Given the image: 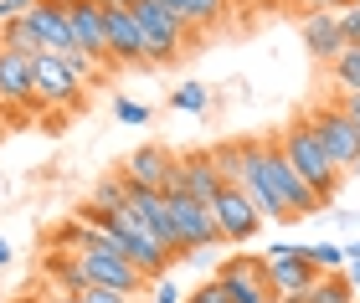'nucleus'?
<instances>
[{
    "instance_id": "1",
    "label": "nucleus",
    "mask_w": 360,
    "mask_h": 303,
    "mask_svg": "<svg viewBox=\"0 0 360 303\" xmlns=\"http://www.w3.org/2000/svg\"><path fill=\"white\" fill-rule=\"evenodd\" d=\"M257 175H263L268 196L278 201L283 221H304V216H319L324 211V201L304 185V175L288 165V154H283L278 139H257Z\"/></svg>"
},
{
    "instance_id": "2",
    "label": "nucleus",
    "mask_w": 360,
    "mask_h": 303,
    "mask_svg": "<svg viewBox=\"0 0 360 303\" xmlns=\"http://www.w3.org/2000/svg\"><path fill=\"white\" fill-rule=\"evenodd\" d=\"M278 144H283V154H288V165L304 175V185L314 190V196L330 206L335 196H340V170H335V159L324 154V144H319V134L309 129V119H293L283 134H278Z\"/></svg>"
},
{
    "instance_id": "3",
    "label": "nucleus",
    "mask_w": 360,
    "mask_h": 303,
    "mask_svg": "<svg viewBox=\"0 0 360 303\" xmlns=\"http://www.w3.org/2000/svg\"><path fill=\"white\" fill-rule=\"evenodd\" d=\"M134 21L144 31V67H165V62L186 57V46L195 41L191 26L160 0H134Z\"/></svg>"
},
{
    "instance_id": "4",
    "label": "nucleus",
    "mask_w": 360,
    "mask_h": 303,
    "mask_svg": "<svg viewBox=\"0 0 360 303\" xmlns=\"http://www.w3.org/2000/svg\"><path fill=\"white\" fill-rule=\"evenodd\" d=\"M72 257L83 262L88 288H113V293H129V298H139L144 288H150V278H144L119 247H93V242H83V247L72 252Z\"/></svg>"
},
{
    "instance_id": "5",
    "label": "nucleus",
    "mask_w": 360,
    "mask_h": 303,
    "mask_svg": "<svg viewBox=\"0 0 360 303\" xmlns=\"http://www.w3.org/2000/svg\"><path fill=\"white\" fill-rule=\"evenodd\" d=\"M268 283H273V293L278 303H293V298H304L314 283L324 278L314 262H309V247H268Z\"/></svg>"
},
{
    "instance_id": "6",
    "label": "nucleus",
    "mask_w": 360,
    "mask_h": 303,
    "mask_svg": "<svg viewBox=\"0 0 360 303\" xmlns=\"http://www.w3.org/2000/svg\"><path fill=\"white\" fill-rule=\"evenodd\" d=\"M309 129L319 134V144L335 159V170H350L360 159V129H355V119L340 103H319L314 114H309Z\"/></svg>"
},
{
    "instance_id": "7",
    "label": "nucleus",
    "mask_w": 360,
    "mask_h": 303,
    "mask_svg": "<svg viewBox=\"0 0 360 303\" xmlns=\"http://www.w3.org/2000/svg\"><path fill=\"white\" fill-rule=\"evenodd\" d=\"M217 283L226 288L232 303H278L273 283H268V262L252 257V252H232V257L217 267Z\"/></svg>"
},
{
    "instance_id": "8",
    "label": "nucleus",
    "mask_w": 360,
    "mask_h": 303,
    "mask_svg": "<svg viewBox=\"0 0 360 303\" xmlns=\"http://www.w3.org/2000/svg\"><path fill=\"white\" fill-rule=\"evenodd\" d=\"M31 72H37V103L41 108H62V114H77L83 108V83L72 77V67L52 52H41L31 62Z\"/></svg>"
},
{
    "instance_id": "9",
    "label": "nucleus",
    "mask_w": 360,
    "mask_h": 303,
    "mask_svg": "<svg viewBox=\"0 0 360 303\" xmlns=\"http://www.w3.org/2000/svg\"><path fill=\"white\" fill-rule=\"evenodd\" d=\"M170 201V216H175V231H180V242H186V257L191 252H206V247H221V227H217V211H211L206 201H195V196H165Z\"/></svg>"
},
{
    "instance_id": "10",
    "label": "nucleus",
    "mask_w": 360,
    "mask_h": 303,
    "mask_svg": "<svg viewBox=\"0 0 360 303\" xmlns=\"http://www.w3.org/2000/svg\"><path fill=\"white\" fill-rule=\"evenodd\" d=\"M62 11H68V26H72L77 52H88L98 67H108V62H113V46H108L103 6H98V0H62Z\"/></svg>"
},
{
    "instance_id": "11",
    "label": "nucleus",
    "mask_w": 360,
    "mask_h": 303,
    "mask_svg": "<svg viewBox=\"0 0 360 303\" xmlns=\"http://www.w3.org/2000/svg\"><path fill=\"white\" fill-rule=\"evenodd\" d=\"M175 165H180V154H170L165 144H139V149L119 165V175H124L129 185H139V190H160V196H170Z\"/></svg>"
},
{
    "instance_id": "12",
    "label": "nucleus",
    "mask_w": 360,
    "mask_h": 303,
    "mask_svg": "<svg viewBox=\"0 0 360 303\" xmlns=\"http://www.w3.org/2000/svg\"><path fill=\"white\" fill-rule=\"evenodd\" d=\"M211 211H217V227H221V242H252L257 231H263V216H257V206L248 201V190L242 185H221V196L211 201Z\"/></svg>"
},
{
    "instance_id": "13",
    "label": "nucleus",
    "mask_w": 360,
    "mask_h": 303,
    "mask_svg": "<svg viewBox=\"0 0 360 303\" xmlns=\"http://www.w3.org/2000/svg\"><path fill=\"white\" fill-rule=\"evenodd\" d=\"M221 170H217V154L211 149H191V154H180V165H175V185H170V196L180 190V196H195V201H217L221 196Z\"/></svg>"
},
{
    "instance_id": "14",
    "label": "nucleus",
    "mask_w": 360,
    "mask_h": 303,
    "mask_svg": "<svg viewBox=\"0 0 360 303\" xmlns=\"http://www.w3.org/2000/svg\"><path fill=\"white\" fill-rule=\"evenodd\" d=\"M37 57H21L11 46H0V108H31L37 103Z\"/></svg>"
},
{
    "instance_id": "15",
    "label": "nucleus",
    "mask_w": 360,
    "mask_h": 303,
    "mask_svg": "<svg viewBox=\"0 0 360 303\" xmlns=\"http://www.w3.org/2000/svg\"><path fill=\"white\" fill-rule=\"evenodd\" d=\"M299 31H304V46L314 62H335L345 52V31H340V11H304L299 15Z\"/></svg>"
},
{
    "instance_id": "16",
    "label": "nucleus",
    "mask_w": 360,
    "mask_h": 303,
    "mask_svg": "<svg viewBox=\"0 0 360 303\" xmlns=\"http://www.w3.org/2000/svg\"><path fill=\"white\" fill-rule=\"evenodd\" d=\"M103 21H108L113 62H119V67H144V31H139V21H134V6L103 11Z\"/></svg>"
},
{
    "instance_id": "17",
    "label": "nucleus",
    "mask_w": 360,
    "mask_h": 303,
    "mask_svg": "<svg viewBox=\"0 0 360 303\" xmlns=\"http://www.w3.org/2000/svg\"><path fill=\"white\" fill-rule=\"evenodd\" d=\"M26 21L37 26V36H41V46H46L52 57L77 52V41H72V26H68V11H62V0H37V6L26 11Z\"/></svg>"
},
{
    "instance_id": "18",
    "label": "nucleus",
    "mask_w": 360,
    "mask_h": 303,
    "mask_svg": "<svg viewBox=\"0 0 360 303\" xmlns=\"http://www.w3.org/2000/svg\"><path fill=\"white\" fill-rule=\"evenodd\" d=\"M160 6H170L180 21L191 26V36H201V31L221 26V15H226V0H160Z\"/></svg>"
},
{
    "instance_id": "19",
    "label": "nucleus",
    "mask_w": 360,
    "mask_h": 303,
    "mask_svg": "<svg viewBox=\"0 0 360 303\" xmlns=\"http://www.w3.org/2000/svg\"><path fill=\"white\" fill-rule=\"evenodd\" d=\"M360 293H355V283L345 278V273H324L314 288H309L304 298H293V303H355Z\"/></svg>"
},
{
    "instance_id": "20",
    "label": "nucleus",
    "mask_w": 360,
    "mask_h": 303,
    "mask_svg": "<svg viewBox=\"0 0 360 303\" xmlns=\"http://www.w3.org/2000/svg\"><path fill=\"white\" fill-rule=\"evenodd\" d=\"M211 154H217L221 180H226V185H237L242 175H248V154H252V144H248V139H232V144H217Z\"/></svg>"
},
{
    "instance_id": "21",
    "label": "nucleus",
    "mask_w": 360,
    "mask_h": 303,
    "mask_svg": "<svg viewBox=\"0 0 360 303\" xmlns=\"http://www.w3.org/2000/svg\"><path fill=\"white\" fill-rule=\"evenodd\" d=\"M330 77H335V93H340V98L360 93V46H345V52L330 62Z\"/></svg>"
},
{
    "instance_id": "22",
    "label": "nucleus",
    "mask_w": 360,
    "mask_h": 303,
    "mask_svg": "<svg viewBox=\"0 0 360 303\" xmlns=\"http://www.w3.org/2000/svg\"><path fill=\"white\" fill-rule=\"evenodd\" d=\"M0 46H11V52H21V57H41L46 46H41V36H37V26L26 21H11V26H0Z\"/></svg>"
},
{
    "instance_id": "23",
    "label": "nucleus",
    "mask_w": 360,
    "mask_h": 303,
    "mask_svg": "<svg viewBox=\"0 0 360 303\" xmlns=\"http://www.w3.org/2000/svg\"><path fill=\"white\" fill-rule=\"evenodd\" d=\"M124 201H129V180H124V175H108V180L93 185V196L83 206H93V211H119Z\"/></svg>"
},
{
    "instance_id": "24",
    "label": "nucleus",
    "mask_w": 360,
    "mask_h": 303,
    "mask_svg": "<svg viewBox=\"0 0 360 303\" xmlns=\"http://www.w3.org/2000/svg\"><path fill=\"white\" fill-rule=\"evenodd\" d=\"M309 262H314L319 273H340V267H350V252L340 242H314L309 247Z\"/></svg>"
},
{
    "instance_id": "25",
    "label": "nucleus",
    "mask_w": 360,
    "mask_h": 303,
    "mask_svg": "<svg viewBox=\"0 0 360 303\" xmlns=\"http://www.w3.org/2000/svg\"><path fill=\"white\" fill-rule=\"evenodd\" d=\"M170 103L180 108V114H206L211 93H206V83H186V88H175V93H170Z\"/></svg>"
},
{
    "instance_id": "26",
    "label": "nucleus",
    "mask_w": 360,
    "mask_h": 303,
    "mask_svg": "<svg viewBox=\"0 0 360 303\" xmlns=\"http://www.w3.org/2000/svg\"><path fill=\"white\" fill-rule=\"evenodd\" d=\"M113 119L129 123V129H144V123H150V108H144V103H129V98H113Z\"/></svg>"
},
{
    "instance_id": "27",
    "label": "nucleus",
    "mask_w": 360,
    "mask_h": 303,
    "mask_svg": "<svg viewBox=\"0 0 360 303\" xmlns=\"http://www.w3.org/2000/svg\"><path fill=\"white\" fill-rule=\"evenodd\" d=\"M186 303H232V298H226V288H221L217 278H206L201 288H191V293H186Z\"/></svg>"
},
{
    "instance_id": "28",
    "label": "nucleus",
    "mask_w": 360,
    "mask_h": 303,
    "mask_svg": "<svg viewBox=\"0 0 360 303\" xmlns=\"http://www.w3.org/2000/svg\"><path fill=\"white\" fill-rule=\"evenodd\" d=\"M68 303H134L129 293H113V288H88V293H72Z\"/></svg>"
},
{
    "instance_id": "29",
    "label": "nucleus",
    "mask_w": 360,
    "mask_h": 303,
    "mask_svg": "<svg viewBox=\"0 0 360 303\" xmlns=\"http://www.w3.org/2000/svg\"><path fill=\"white\" fill-rule=\"evenodd\" d=\"M340 31H345V46H360V6L340 11Z\"/></svg>"
},
{
    "instance_id": "30",
    "label": "nucleus",
    "mask_w": 360,
    "mask_h": 303,
    "mask_svg": "<svg viewBox=\"0 0 360 303\" xmlns=\"http://www.w3.org/2000/svg\"><path fill=\"white\" fill-rule=\"evenodd\" d=\"M155 303H186V288L170 283V278H160V283H155Z\"/></svg>"
},
{
    "instance_id": "31",
    "label": "nucleus",
    "mask_w": 360,
    "mask_h": 303,
    "mask_svg": "<svg viewBox=\"0 0 360 303\" xmlns=\"http://www.w3.org/2000/svg\"><path fill=\"white\" fill-rule=\"evenodd\" d=\"M340 108H345V114L355 119V129H360V93H350V98H340Z\"/></svg>"
},
{
    "instance_id": "32",
    "label": "nucleus",
    "mask_w": 360,
    "mask_h": 303,
    "mask_svg": "<svg viewBox=\"0 0 360 303\" xmlns=\"http://www.w3.org/2000/svg\"><path fill=\"white\" fill-rule=\"evenodd\" d=\"M345 278H350V283H355V293H360V257H355V262H350V267H345Z\"/></svg>"
},
{
    "instance_id": "33",
    "label": "nucleus",
    "mask_w": 360,
    "mask_h": 303,
    "mask_svg": "<svg viewBox=\"0 0 360 303\" xmlns=\"http://www.w3.org/2000/svg\"><path fill=\"white\" fill-rule=\"evenodd\" d=\"M257 11H283V0H252Z\"/></svg>"
},
{
    "instance_id": "34",
    "label": "nucleus",
    "mask_w": 360,
    "mask_h": 303,
    "mask_svg": "<svg viewBox=\"0 0 360 303\" xmlns=\"http://www.w3.org/2000/svg\"><path fill=\"white\" fill-rule=\"evenodd\" d=\"M103 11H119V6H134V0H98Z\"/></svg>"
},
{
    "instance_id": "35",
    "label": "nucleus",
    "mask_w": 360,
    "mask_h": 303,
    "mask_svg": "<svg viewBox=\"0 0 360 303\" xmlns=\"http://www.w3.org/2000/svg\"><path fill=\"white\" fill-rule=\"evenodd\" d=\"M6 262H11V242L0 236V267H6Z\"/></svg>"
},
{
    "instance_id": "36",
    "label": "nucleus",
    "mask_w": 360,
    "mask_h": 303,
    "mask_svg": "<svg viewBox=\"0 0 360 303\" xmlns=\"http://www.w3.org/2000/svg\"><path fill=\"white\" fill-rule=\"evenodd\" d=\"M283 6H293V11H304V0H283Z\"/></svg>"
},
{
    "instance_id": "37",
    "label": "nucleus",
    "mask_w": 360,
    "mask_h": 303,
    "mask_svg": "<svg viewBox=\"0 0 360 303\" xmlns=\"http://www.w3.org/2000/svg\"><path fill=\"white\" fill-rule=\"evenodd\" d=\"M46 303H68V293H62V298H46Z\"/></svg>"
},
{
    "instance_id": "38",
    "label": "nucleus",
    "mask_w": 360,
    "mask_h": 303,
    "mask_svg": "<svg viewBox=\"0 0 360 303\" xmlns=\"http://www.w3.org/2000/svg\"><path fill=\"white\" fill-rule=\"evenodd\" d=\"M350 175H360V159H355V165H350Z\"/></svg>"
},
{
    "instance_id": "39",
    "label": "nucleus",
    "mask_w": 360,
    "mask_h": 303,
    "mask_svg": "<svg viewBox=\"0 0 360 303\" xmlns=\"http://www.w3.org/2000/svg\"><path fill=\"white\" fill-rule=\"evenodd\" d=\"M355 6H360V0H355Z\"/></svg>"
}]
</instances>
